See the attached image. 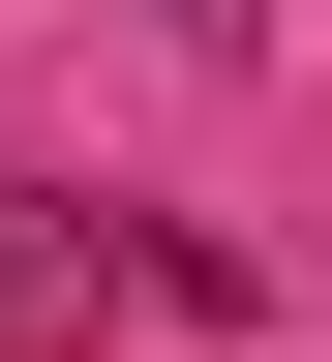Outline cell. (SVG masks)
I'll return each mask as SVG.
<instances>
[{
	"label": "cell",
	"mask_w": 332,
	"mask_h": 362,
	"mask_svg": "<svg viewBox=\"0 0 332 362\" xmlns=\"http://www.w3.org/2000/svg\"><path fill=\"white\" fill-rule=\"evenodd\" d=\"M61 302H91V211H61L30 151H0V332H61Z\"/></svg>",
	"instance_id": "1"
}]
</instances>
